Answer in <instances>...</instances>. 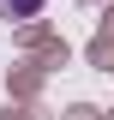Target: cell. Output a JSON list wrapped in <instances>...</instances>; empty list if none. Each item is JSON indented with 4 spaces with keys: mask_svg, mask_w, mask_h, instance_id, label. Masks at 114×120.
Here are the masks:
<instances>
[{
    "mask_svg": "<svg viewBox=\"0 0 114 120\" xmlns=\"http://www.w3.org/2000/svg\"><path fill=\"white\" fill-rule=\"evenodd\" d=\"M42 0H0V18H36Z\"/></svg>",
    "mask_w": 114,
    "mask_h": 120,
    "instance_id": "cell-1",
    "label": "cell"
}]
</instances>
